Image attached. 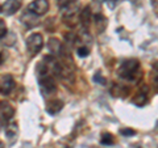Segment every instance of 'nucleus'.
I'll return each instance as SVG.
<instances>
[{
	"instance_id": "obj_1",
	"label": "nucleus",
	"mask_w": 158,
	"mask_h": 148,
	"mask_svg": "<svg viewBox=\"0 0 158 148\" xmlns=\"http://www.w3.org/2000/svg\"><path fill=\"white\" fill-rule=\"evenodd\" d=\"M138 68H140V62L137 59H127L121 63L118 75L125 80H135Z\"/></svg>"
},
{
	"instance_id": "obj_2",
	"label": "nucleus",
	"mask_w": 158,
	"mask_h": 148,
	"mask_svg": "<svg viewBox=\"0 0 158 148\" xmlns=\"http://www.w3.org/2000/svg\"><path fill=\"white\" fill-rule=\"evenodd\" d=\"M81 9V3L79 0H66L65 3H61V13L63 20L67 22L69 20H74L77 17Z\"/></svg>"
},
{
	"instance_id": "obj_3",
	"label": "nucleus",
	"mask_w": 158,
	"mask_h": 148,
	"mask_svg": "<svg viewBox=\"0 0 158 148\" xmlns=\"http://www.w3.org/2000/svg\"><path fill=\"white\" fill-rule=\"evenodd\" d=\"M38 83H40V91H41L44 96H50L53 93H56V91H57L56 80H54V77L50 76L49 73L45 76L38 77Z\"/></svg>"
},
{
	"instance_id": "obj_4",
	"label": "nucleus",
	"mask_w": 158,
	"mask_h": 148,
	"mask_svg": "<svg viewBox=\"0 0 158 148\" xmlns=\"http://www.w3.org/2000/svg\"><path fill=\"white\" fill-rule=\"evenodd\" d=\"M27 47L32 55H36L44 47V38L40 33H33L27 39Z\"/></svg>"
},
{
	"instance_id": "obj_5",
	"label": "nucleus",
	"mask_w": 158,
	"mask_h": 148,
	"mask_svg": "<svg viewBox=\"0 0 158 148\" xmlns=\"http://www.w3.org/2000/svg\"><path fill=\"white\" fill-rule=\"evenodd\" d=\"M28 11L34 16H42L49 11V2L48 0H34L29 4Z\"/></svg>"
},
{
	"instance_id": "obj_6",
	"label": "nucleus",
	"mask_w": 158,
	"mask_h": 148,
	"mask_svg": "<svg viewBox=\"0 0 158 148\" xmlns=\"http://www.w3.org/2000/svg\"><path fill=\"white\" fill-rule=\"evenodd\" d=\"M15 88V80L11 75H4L0 77V93L4 96L9 95Z\"/></svg>"
},
{
	"instance_id": "obj_7",
	"label": "nucleus",
	"mask_w": 158,
	"mask_h": 148,
	"mask_svg": "<svg viewBox=\"0 0 158 148\" xmlns=\"http://www.w3.org/2000/svg\"><path fill=\"white\" fill-rule=\"evenodd\" d=\"M23 6V0H7L2 6V12H4L7 16L16 13Z\"/></svg>"
},
{
	"instance_id": "obj_8",
	"label": "nucleus",
	"mask_w": 158,
	"mask_h": 148,
	"mask_svg": "<svg viewBox=\"0 0 158 148\" xmlns=\"http://www.w3.org/2000/svg\"><path fill=\"white\" fill-rule=\"evenodd\" d=\"M48 50H49V53H50L52 56L58 58V56L63 55V46H62L61 41H58L57 38L49 39V42H48Z\"/></svg>"
},
{
	"instance_id": "obj_9",
	"label": "nucleus",
	"mask_w": 158,
	"mask_h": 148,
	"mask_svg": "<svg viewBox=\"0 0 158 148\" xmlns=\"http://www.w3.org/2000/svg\"><path fill=\"white\" fill-rule=\"evenodd\" d=\"M0 115H2V118L4 121L12 119V117L15 115V109L9 102H6V101L0 102Z\"/></svg>"
},
{
	"instance_id": "obj_10",
	"label": "nucleus",
	"mask_w": 158,
	"mask_h": 148,
	"mask_svg": "<svg viewBox=\"0 0 158 148\" xmlns=\"http://www.w3.org/2000/svg\"><path fill=\"white\" fill-rule=\"evenodd\" d=\"M110 92L113 97H121V98H125L129 95V89L124 85H120V84H112Z\"/></svg>"
},
{
	"instance_id": "obj_11",
	"label": "nucleus",
	"mask_w": 158,
	"mask_h": 148,
	"mask_svg": "<svg viewBox=\"0 0 158 148\" xmlns=\"http://www.w3.org/2000/svg\"><path fill=\"white\" fill-rule=\"evenodd\" d=\"M79 20H81V24L85 29H87L88 26H90V24L92 21V13H91V8L88 6L79 13Z\"/></svg>"
},
{
	"instance_id": "obj_12",
	"label": "nucleus",
	"mask_w": 158,
	"mask_h": 148,
	"mask_svg": "<svg viewBox=\"0 0 158 148\" xmlns=\"http://www.w3.org/2000/svg\"><path fill=\"white\" fill-rule=\"evenodd\" d=\"M63 109V102L61 100H52L48 102L46 105V111L50 115H56Z\"/></svg>"
},
{
	"instance_id": "obj_13",
	"label": "nucleus",
	"mask_w": 158,
	"mask_h": 148,
	"mask_svg": "<svg viewBox=\"0 0 158 148\" xmlns=\"http://www.w3.org/2000/svg\"><path fill=\"white\" fill-rule=\"evenodd\" d=\"M148 101V92H146V88H145V91H140V92H137L135 96H133L132 98V102L135 103L136 106L138 107H141V106H144L145 103Z\"/></svg>"
},
{
	"instance_id": "obj_14",
	"label": "nucleus",
	"mask_w": 158,
	"mask_h": 148,
	"mask_svg": "<svg viewBox=\"0 0 158 148\" xmlns=\"http://www.w3.org/2000/svg\"><path fill=\"white\" fill-rule=\"evenodd\" d=\"M94 21H95V25H96V29H98L99 33H102L106 29V26H107V18L103 16V14H100V13L95 14V16H94Z\"/></svg>"
},
{
	"instance_id": "obj_15",
	"label": "nucleus",
	"mask_w": 158,
	"mask_h": 148,
	"mask_svg": "<svg viewBox=\"0 0 158 148\" xmlns=\"http://www.w3.org/2000/svg\"><path fill=\"white\" fill-rule=\"evenodd\" d=\"M6 135L8 136V139L13 142L17 138V125L15 122H11L8 126H6Z\"/></svg>"
},
{
	"instance_id": "obj_16",
	"label": "nucleus",
	"mask_w": 158,
	"mask_h": 148,
	"mask_svg": "<svg viewBox=\"0 0 158 148\" xmlns=\"http://www.w3.org/2000/svg\"><path fill=\"white\" fill-rule=\"evenodd\" d=\"M100 143H102V144H104V146H111L113 143V135L108 134V132L103 134V136L100 138Z\"/></svg>"
},
{
	"instance_id": "obj_17",
	"label": "nucleus",
	"mask_w": 158,
	"mask_h": 148,
	"mask_svg": "<svg viewBox=\"0 0 158 148\" xmlns=\"http://www.w3.org/2000/svg\"><path fill=\"white\" fill-rule=\"evenodd\" d=\"M77 54H78L79 58H86L88 54H90V50H88V47L86 45H83V46H79L77 49Z\"/></svg>"
},
{
	"instance_id": "obj_18",
	"label": "nucleus",
	"mask_w": 158,
	"mask_h": 148,
	"mask_svg": "<svg viewBox=\"0 0 158 148\" xmlns=\"http://www.w3.org/2000/svg\"><path fill=\"white\" fill-rule=\"evenodd\" d=\"M94 81L100 84V85H106L107 84V79L102 75V72H96L95 75H94Z\"/></svg>"
},
{
	"instance_id": "obj_19",
	"label": "nucleus",
	"mask_w": 158,
	"mask_h": 148,
	"mask_svg": "<svg viewBox=\"0 0 158 148\" xmlns=\"http://www.w3.org/2000/svg\"><path fill=\"white\" fill-rule=\"evenodd\" d=\"M7 26H6V24H4L2 20H0V39H3L4 37L7 36Z\"/></svg>"
},
{
	"instance_id": "obj_20",
	"label": "nucleus",
	"mask_w": 158,
	"mask_h": 148,
	"mask_svg": "<svg viewBox=\"0 0 158 148\" xmlns=\"http://www.w3.org/2000/svg\"><path fill=\"white\" fill-rule=\"evenodd\" d=\"M120 134L123 136H132V135L136 134V131L132 130V129H123V130H120Z\"/></svg>"
},
{
	"instance_id": "obj_21",
	"label": "nucleus",
	"mask_w": 158,
	"mask_h": 148,
	"mask_svg": "<svg viewBox=\"0 0 158 148\" xmlns=\"http://www.w3.org/2000/svg\"><path fill=\"white\" fill-rule=\"evenodd\" d=\"M153 83H154V84H156V87L158 88V70L156 71L154 75H153Z\"/></svg>"
},
{
	"instance_id": "obj_22",
	"label": "nucleus",
	"mask_w": 158,
	"mask_h": 148,
	"mask_svg": "<svg viewBox=\"0 0 158 148\" xmlns=\"http://www.w3.org/2000/svg\"><path fill=\"white\" fill-rule=\"evenodd\" d=\"M118 2H121V0H110V7H113L116 3H118Z\"/></svg>"
},
{
	"instance_id": "obj_23",
	"label": "nucleus",
	"mask_w": 158,
	"mask_h": 148,
	"mask_svg": "<svg viewBox=\"0 0 158 148\" xmlns=\"http://www.w3.org/2000/svg\"><path fill=\"white\" fill-rule=\"evenodd\" d=\"M3 60H4V56L2 55V53H0V64H2V63H3Z\"/></svg>"
},
{
	"instance_id": "obj_24",
	"label": "nucleus",
	"mask_w": 158,
	"mask_h": 148,
	"mask_svg": "<svg viewBox=\"0 0 158 148\" xmlns=\"http://www.w3.org/2000/svg\"><path fill=\"white\" fill-rule=\"evenodd\" d=\"M0 148H4V143L2 140H0Z\"/></svg>"
},
{
	"instance_id": "obj_25",
	"label": "nucleus",
	"mask_w": 158,
	"mask_h": 148,
	"mask_svg": "<svg viewBox=\"0 0 158 148\" xmlns=\"http://www.w3.org/2000/svg\"><path fill=\"white\" fill-rule=\"evenodd\" d=\"M96 2H104V0H96Z\"/></svg>"
},
{
	"instance_id": "obj_26",
	"label": "nucleus",
	"mask_w": 158,
	"mask_h": 148,
	"mask_svg": "<svg viewBox=\"0 0 158 148\" xmlns=\"http://www.w3.org/2000/svg\"><path fill=\"white\" fill-rule=\"evenodd\" d=\"M0 12H2V6H0Z\"/></svg>"
}]
</instances>
